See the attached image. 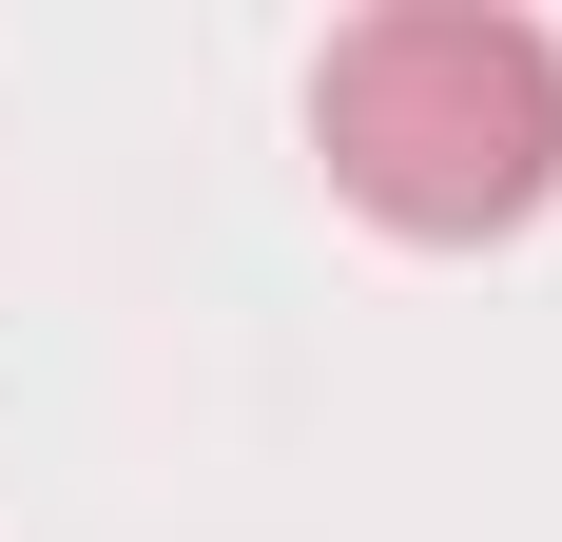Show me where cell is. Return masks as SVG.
Here are the masks:
<instances>
[{"label":"cell","mask_w":562,"mask_h":542,"mask_svg":"<svg viewBox=\"0 0 562 542\" xmlns=\"http://www.w3.org/2000/svg\"><path fill=\"white\" fill-rule=\"evenodd\" d=\"M311 156L349 214L427 233V252L524 233L562 194V39L505 0H389L311 58Z\"/></svg>","instance_id":"6da1fadb"}]
</instances>
